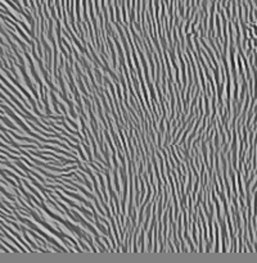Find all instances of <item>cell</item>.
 Instances as JSON below:
<instances>
[{"mask_svg":"<svg viewBox=\"0 0 257 263\" xmlns=\"http://www.w3.org/2000/svg\"><path fill=\"white\" fill-rule=\"evenodd\" d=\"M22 182H23V185H25V186L27 187V190H28V191H31V193L34 194V195L36 196V198H37L39 200H40V202H45V198H43V195H41V193H39V191H37V189H36V187L34 186V185H30L28 182L26 181V178H23V180H22Z\"/></svg>","mask_w":257,"mask_h":263,"instance_id":"cell-1","label":"cell"},{"mask_svg":"<svg viewBox=\"0 0 257 263\" xmlns=\"http://www.w3.org/2000/svg\"><path fill=\"white\" fill-rule=\"evenodd\" d=\"M113 184H115V191L118 196H121V186H120V178H118V168L113 167Z\"/></svg>","mask_w":257,"mask_h":263,"instance_id":"cell-2","label":"cell"},{"mask_svg":"<svg viewBox=\"0 0 257 263\" xmlns=\"http://www.w3.org/2000/svg\"><path fill=\"white\" fill-rule=\"evenodd\" d=\"M215 231H216V243H215V248L212 250L213 252H220L221 246H220V225H219V222H215Z\"/></svg>","mask_w":257,"mask_h":263,"instance_id":"cell-3","label":"cell"}]
</instances>
